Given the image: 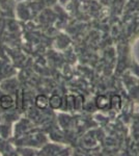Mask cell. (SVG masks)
Listing matches in <instances>:
<instances>
[{"mask_svg": "<svg viewBox=\"0 0 139 156\" xmlns=\"http://www.w3.org/2000/svg\"><path fill=\"white\" fill-rule=\"evenodd\" d=\"M35 104H36V106L39 108L44 109V108H46L48 105H49V100H48L47 97L44 96V95H40V96H37L36 99H35Z\"/></svg>", "mask_w": 139, "mask_h": 156, "instance_id": "cell-1", "label": "cell"}, {"mask_svg": "<svg viewBox=\"0 0 139 156\" xmlns=\"http://www.w3.org/2000/svg\"><path fill=\"white\" fill-rule=\"evenodd\" d=\"M110 100L109 98L107 96H104V95H102V96H99L97 98V105L99 108H102V109H104V108L108 107V105L110 104Z\"/></svg>", "mask_w": 139, "mask_h": 156, "instance_id": "cell-2", "label": "cell"}, {"mask_svg": "<svg viewBox=\"0 0 139 156\" xmlns=\"http://www.w3.org/2000/svg\"><path fill=\"white\" fill-rule=\"evenodd\" d=\"M0 105H1L2 108L4 109H7V108L12 107V99L9 96H3L0 99Z\"/></svg>", "mask_w": 139, "mask_h": 156, "instance_id": "cell-3", "label": "cell"}, {"mask_svg": "<svg viewBox=\"0 0 139 156\" xmlns=\"http://www.w3.org/2000/svg\"><path fill=\"white\" fill-rule=\"evenodd\" d=\"M49 104L51 105L53 108H58L61 105V98L59 96H57V95H54V96H52L50 98Z\"/></svg>", "mask_w": 139, "mask_h": 156, "instance_id": "cell-4", "label": "cell"}]
</instances>
